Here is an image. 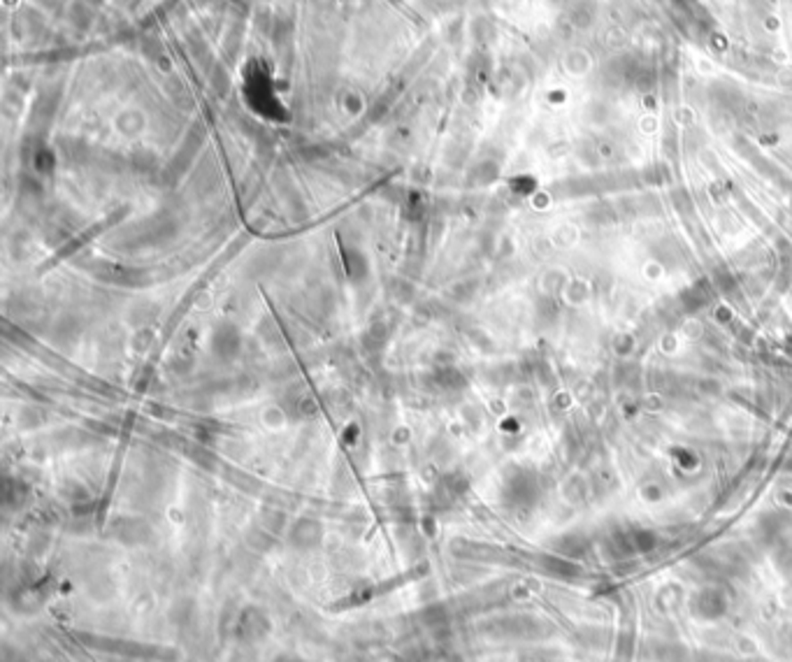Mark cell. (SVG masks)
Returning <instances> with one entry per match:
<instances>
[{"instance_id":"obj_1","label":"cell","mask_w":792,"mask_h":662,"mask_svg":"<svg viewBox=\"0 0 792 662\" xmlns=\"http://www.w3.org/2000/svg\"><path fill=\"white\" fill-rule=\"evenodd\" d=\"M569 17L579 29H588L595 19V0H569Z\"/></svg>"}]
</instances>
